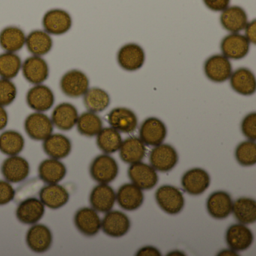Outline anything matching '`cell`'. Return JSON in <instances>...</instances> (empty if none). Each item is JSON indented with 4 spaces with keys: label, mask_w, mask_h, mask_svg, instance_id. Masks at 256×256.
<instances>
[{
    "label": "cell",
    "mask_w": 256,
    "mask_h": 256,
    "mask_svg": "<svg viewBox=\"0 0 256 256\" xmlns=\"http://www.w3.org/2000/svg\"><path fill=\"white\" fill-rule=\"evenodd\" d=\"M155 197L160 208L170 215H176L184 209L185 204L184 194L176 187L162 186L156 192Z\"/></svg>",
    "instance_id": "cell-1"
},
{
    "label": "cell",
    "mask_w": 256,
    "mask_h": 256,
    "mask_svg": "<svg viewBox=\"0 0 256 256\" xmlns=\"http://www.w3.org/2000/svg\"><path fill=\"white\" fill-rule=\"evenodd\" d=\"M91 176L100 184H109L116 179L119 174V166L110 156L104 154L97 156L91 163Z\"/></svg>",
    "instance_id": "cell-2"
},
{
    "label": "cell",
    "mask_w": 256,
    "mask_h": 256,
    "mask_svg": "<svg viewBox=\"0 0 256 256\" xmlns=\"http://www.w3.org/2000/svg\"><path fill=\"white\" fill-rule=\"evenodd\" d=\"M146 60L144 50L136 43H128L120 48L116 60L120 66L127 72H136L143 67Z\"/></svg>",
    "instance_id": "cell-3"
},
{
    "label": "cell",
    "mask_w": 256,
    "mask_h": 256,
    "mask_svg": "<svg viewBox=\"0 0 256 256\" xmlns=\"http://www.w3.org/2000/svg\"><path fill=\"white\" fill-rule=\"evenodd\" d=\"M204 71L211 82L222 83L230 78L233 68L230 60L223 54H215L205 61Z\"/></svg>",
    "instance_id": "cell-4"
},
{
    "label": "cell",
    "mask_w": 256,
    "mask_h": 256,
    "mask_svg": "<svg viewBox=\"0 0 256 256\" xmlns=\"http://www.w3.org/2000/svg\"><path fill=\"white\" fill-rule=\"evenodd\" d=\"M88 76L80 70H73L66 73L60 80V88L64 94L71 98L83 96L89 89Z\"/></svg>",
    "instance_id": "cell-5"
},
{
    "label": "cell",
    "mask_w": 256,
    "mask_h": 256,
    "mask_svg": "<svg viewBox=\"0 0 256 256\" xmlns=\"http://www.w3.org/2000/svg\"><path fill=\"white\" fill-rule=\"evenodd\" d=\"M24 128L30 138L44 140L53 133L54 124L47 115L42 112H36L31 114L26 118Z\"/></svg>",
    "instance_id": "cell-6"
},
{
    "label": "cell",
    "mask_w": 256,
    "mask_h": 256,
    "mask_svg": "<svg viewBox=\"0 0 256 256\" xmlns=\"http://www.w3.org/2000/svg\"><path fill=\"white\" fill-rule=\"evenodd\" d=\"M179 157L176 150L167 144L156 146L150 154V162L156 170L167 172L178 164Z\"/></svg>",
    "instance_id": "cell-7"
},
{
    "label": "cell",
    "mask_w": 256,
    "mask_h": 256,
    "mask_svg": "<svg viewBox=\"0 0 256 256\" xmlns=\"http://www.w3.org/2000/svg\"><path fill=\"white\" fill-rule=\"evenodd\" d=\"M42 25L44 30L48 34L64 35L71 29L72 19L65 10L56 8L46 13L43 17Z\"/></svg>",
    "instance_id": "cell-8"
},
{
    "label": "cell",
    "mask_w": 256,
    "mask_h": 256,
    "mask_svg": "<svg viewBox=\"0 0 256 256\" xmlns=\"http://www.w3.org/2000/svg\"><path fill=\"white\" fill-rule=\"evenodd\" d=\"M140 139L148 146H156L163 143L167 136L166 124L156 118H149L140 126Z\"/></svg>",
    "instance_id": "cell-9"
},
{
    "label": "cell",
    "mask_w": 256,
    "mask_h": 256,
    "mask_svg": "<svg viewBox=\"0 0 256 256\" xmlns=\"http://www.w3.org/2000/svg\"><path fill=\"white\" fill-rule=\"evenodd\" d=\"M250 44L244 35L239 32L230 34L222 40L220 48L222 54L228 59L238 60L247 56Z\"/></svg>",
    "instance_id": "cell-10"
},
{
    "label": "cell",
    "mask_w": 256,
    "mask_h": 256,
    "mask_svg": "<svg viewBox=\"0 0 256 256\" xmlns=\"http://www.w3.org/2000/svg\"><path fill=\"white\" fill-rule=\"evenodd\" d=\"M128 174L132 184L144 190L154 188L158 180L156 170L142 162L132 164L128 168Z\"/></svg>",
    "instance_id": "cell-11"
},
{
    "label": "cell",
    "mask_w": 256,
    "mask_h": 256,
    "mask_svg": "<svg viewBox=\"0 0 256 256\" xmlns=\"http://www.w3.org/2000/svg\"><path fill=\"white\" fill-rule=\"evenodd\" d=\"M131 227L128 217L119 210L108 211L102 221L104 234L112 238H120L128 233Z\"/></svg>",
    "instance_id": "cell-12"
},
{
    "label": "cell",
    "mask_w": 256,
    "mask_h": 256,
    "mask_svg": "<svg viewBox=\"0 0 256 256\" xmlns=\"http://www.w3.org/2000/svg\"><path fill=\"white\" fill-rule=\"evenodd\" d=\"M26 100L28 106L37 112H47L55 102L53 91L42 84L35 85L28 91Z\"/></svg>",
    "instance_id": "cell-13"
},
{
    "label": "cell",
    "mask_w": 256,
    "mask_h": 256,
    "mask_svg": "<svg viewBox=\"0 0 256 256\" xmlns=\"http://www.w3.org/2000/svg\"><path fill=\"white\" fill-rule=\"evenodd\" d=\"M108 122L112 128L120 132L130 134L138 127V118L136 114L126 108H116L108 114Z\"/></svg>",
    "instance_id": "cell-14"
},
{
    "label": "cell",
    "mask_w": 256,
    "mask_h": 256,
    "mask_svg": "<svg viewBox=\"0 0 256 256\" xmlns=\"http://www.w3.org/2000/svg\"><path fill=\"white\" fill-rule=\"evenodd\" d=\"M24 77L34 85L41 84L49 77V66L42 56L28 58L22 64Z\"/></svg>",
    "instance_id": "cell-15"
},
{
    "label": "cell",
    "mask_w": 256,
    "mask_h": 256,
    "mask_svg": "<svg viewBox=\"0 0 256 256\" xmlns=\"http://www.w3.org/2000/svg\"><path fill=\"white\" fill-rule=\"evenodd\" d=\"M2 175L8 182H20L30 174V164L24 158L19 156H12L4 162L1 168Z\"/></svg>",
    "instance_id": "cell-16"
},
{
    "label": "cell",
    "mask_w": 256,
    "mask_h": 256,
    "mask_svg": "<svg viewBox=\"0 0 256 256\" xmlns=\"http://www.w3.org/2000/svg\"><path fill=\"white\" fill-rule=\"evenodd\" d=\"M181 182L187 193L192 196H198L208 190L210 184V178L206 170L197 168L186 172Z\"/></svg>",
    "instance_id": "cell-17"
},
{
    "label": "cell",
    "mask_w": 256,
    "mask_h": 256,
    "mask_svg": "<svg viewBox=\"0 0 256 256\" xmlns=\"http://www.w3.org/2000/svg\"><path fill=\"white\" fill-rule=\"evenodd\" d=\"M26 240L29 248L34 252H46L52 246L53 235L44 224H34L28 230Z\"/></svg>",
    "instance_id": "cell-18"
},
{
    "label": "cell",
    "mask_w": 256,
    "mask_h": 256,
    "mask_svg": "<svg viewBox=\"0 0 256 256\" xmlns=\"http://www.w3.org/2000/svg\"><path fill=\"white\" fill-rule=\"evenodd\" d=\"M74 222L78 230L86 236L97 234L102 228L101 218L94 208L78 210L74 215Z\"/></svg>",
    "instance_id": "cell-19"
},
{
    "label": "cell",
    "mask_w": 256,
    "mask_h": 256,
    "mask_svg": "<svg viewBox=\"0 0 256 256\" xmlns=\"http://www.w3.org/2000/svg\"><path fill=\"white\" fill-rule=\"evenodd\" d=\"M226 242L234 251H244L251 246L254 240L252 232L244 224H234L228 228Z\"/></svg>",
    "instance_id": "cell-20"
},
{
    "label": "cell",
    "mask_w": 256,
    "mask_h": 256,
    "mask_svg": "<svg viewBox=\"0 0 256 256\" xmlns=\"http://www.w3.org/2000/svg\"><path fill=\"white\" fill-rule=\"evenodd\" d=\"M220 24L230 34H238L245 29L248 24V17L245 10L241 7L228 6L222 12Z\"/></svg>",
    "instance_id": "cell-21"
},
{
    "label": "cell",
    "mask_w": 256,
    "mask_h": 256,
    "mask_svg": "<svg viewBox=\"0 0 256 256\" xmlns=\"http://www.w3.org/2000/svg\"><path fill=\"white\" fill-rule=\"evenodd\" d=\"M46 212L44 204L40 199L29 198L18 206L16 216L24 224H34L38 222Z\"/></svg>",
    "instance_id": "cell-22"
},
{
    "label": "cell",
    "mask_w": 256,
    "mask_h": 256,
    "mask_svg": "<svg viewBox=\"0 0 256 256\" xmlns=\"http://www.w3.org/2000/svg\"><path fill=\"white\" fill-rule=\"evenodd\" d=\"M116 202V193L108 184L94 187L90 196L91 206L96 211L107 212L112 210Z\"/></svg>",
    "instance_id": "cell-23"
},
{
    "label": "cell",
    "mask_w": 256,
    "mask_h": 256,
    "mask_svg": "<svg viewBox=\"0 0 256 256\" xmlns=\"http://www.w3.org/2000/svg\"><path fill=\"white\" fill-rule=\"evenodd\" d=\"M229 80L232 89L240 95L248 96L256 92V76L248 68L244 67L238 68L232 72Z\"/></svg>",
    "instance_id": "cell-24"
},
{
    "label": "cell",
    "mask_w": 256,
    "mask_h": 256,
    "mask_svg": "<svg viewBox=\"0 0 256 256\" xmlns=\"http://www.w3.org/2000/svg\"><path fill=\"white\" fill-rule=\"evenodd\" d=\"M144 196L142 188L134 184L122 185L118 190L116 200L121 208L127 211L136 210L144 202Z\"/></svg>",
    "instance_id": "cell-25"
},
{
    "label": "cell",
    "mask_w": 256,
    "mask_h": 256,
    "mask_svg": "<svg viewBox=\"0 0 256 256\" xmlns=\"http://www.w3.org/2000/svg\"><path fill=\"white\" fill-rule=\"evenodd\" d=\"M233 202L228 193L218 191L212 193L206 200V209L217 220L227 218L232 212Z\"/></svg>",
    "instance_id": "cell-26"
},
{
    "label": "cell",
    "mask_w": 256,
    "mask_h": 256,
    "mask_svg": "<svg viewBox=\"0 0 256 256\" xmlns=\"http://www.w3.org/2000/svg\"><path fill=\"white\" fill-rule=\"evenodd\" d=\"M78 116L76 106L64 102L55 108L52 113V121L54 126L59 130L68 131L76 126Z\"/></svg>",
    "instance_id": "cell-27"
},
{
    "label": "cell",
    "mask_w": 256,
    "mask_h": 256,
    "mask_svg": "<svg viewBox=\"0 0 256 256\" xmlns=\"http://www.w3.org/2000/svg\"><path fill=\"white\" fill-rule=\"evenodd\" d=\"M40 200L44 206L56 210L64 206L70 200V194L66 188L58 184H48L42 188Z\"/></svg>",
    "instance_id": "cell-28"
},
{
    "label": "cell",
    "mask_w": 256,
    "mask_h": 256,
    "mask_svg": "<svg viewBox=\"0 0 256 256\" xmlns=\"http://www.w3.org/2000/svg\"><path fill=\"white\" fill-rule=\"evenodd\" d=\"M43 149L50 158L61 160L70 155L72 142L62 134H52L43 142Z\"/></svg>",
    "instance_id": "cell-29"
},
{
    "label": "cell",
    "mask_w": 256,
    "mask_h": 256,
    "mask_svg": "<svg viewBox=\"0 0 256 256\" xmlns=\"http://www.w3.org/2000/svg\"><path fill=\"white\" fill-rule=\"evenodd\" d=\"M66 174L65 164L56 158L44 160L38 167L40 178L48 184H58L64 180Z\"/></svg>",
    "instance_id": "cell-30"
},
{
    "label": "cell",
    "mask_w": 256,
    "mask_h": 256,
    "mask_svg": "<svg viewBox=\"0 0 256 256\" xmlns=\"http://www.w3.org/2000/svg\"><path fill=\"white\" fill-rule=\"evenodd\" d=\"M146 146L140 138L130 137L122 142L120 148V156L126 163L142 162L146 155Z\"/></svg>",
    "instance_id": "cell-31"
},
{
    "label": "cell",
    "mask_w": 256,
    "mask_h": 256,
    "mask_svg": "<svg viewBox=\"0 0 256 256\" xmlns=\"http://www.w3.org/2000/svg\"><path fill=\"white\" fill-rule=\"evenodd\" d=\"M24 32L17 26H8L0 32V47L6 52L16 53L26 44Z\"/></svg>",
    "instance_id": "cell-32"
},
{
    "label": "cell",
    "mask_w": 256,
    "mask_h": 256,
    "mask_svg": "<svg viewBox=\"0 0 256 256\" xmlns=\"http://www.w3.org/2000/svg\"><path fill=\"white\" fill-rule=\"evenodd\" d=\"M26 46L34 56H42L52 50L53 40L46 31L34 30L26 36Z\"/></svg>",
    "instance_id": "cell-33"
},
{
    "label": "cell",
    "mask_w": 256,
    "mask_h": 256,
    "mask_svg": "<svg viewBox=\"0 0 256 256\" xmlns=\"http://www.w3.org/2000/svg\"><path fill=\"white\" fill-rule=\"evenodd\" d=\"M232 212L242 224H252L256 221V202L250 198H240L233 202Z\"/></svg>",
    "instance_id": "cell-34"
},
{
    "label": "cell",
    "mask_w": 256,
    "mask_h": 256,
    "mask_svg": "<svg viewBox=\"0 0 256 256\" xmlns=\"http://www.w3.org/2000/svg\"><path fill=\"white\" fill-rule=\"evenodd\" d=\"M83 96L84 103L88 112L100 113L106 110L110 104V96L101 88H89Z\"/></svg>",
    "instance_id": "cell-35"
},
{
    "label": "cell",
    "mask_w": 256,
    "mask_h": 256,
    "mask_svg": "<svg viewBox=\"0 0 256 256\" xmlns=\"http://www.w3.org/2000/svg\"><path fill=\"white\" fill-rule=\"evenodd\" d=\"M96 143L98 148L107 154L119 150L122 143L120 133L112 127H106L97 134Z\"/></svg>",
    "instance_id": "cell-36"
},
{
    "label": "cell",
    "mask_w": 256,
    "mask_h": 256,
    "mask_svg": "<svg viewBox=\"0 0 256 256\" xmlns=\"http://www.w3.org/2000/svg\"><path fill=\"white\" fill-rule=\"evenodd\" d=\"M24 145V138L18 132L10 130L0 134V151L6 155H18L23 150Z\"/></svg>",
    "instance_id": "cell-37"
},
{
    "label": "cell",
    "mask_w": 256,
    "mask_h": 256,
    "mask_svg": "<svg viewBox=\"0 0 256 256\" xmlns=\"http://www.w3.org/2000/svg\"><path fill=\"white\" fill-rule=\"evenodd\" d=\"M76 125L79 133L86 137L97 136L103 128L102 120L100 116L91 112H85L79 116Z\"/></svg>",
    "instance_id": "cell-38"
},
{
    "label": "cell",
    "mask_w": 256,
    "mask_h": 256,
    "mask_svg": "<svg viewBox=\"0 0 256 256\" xmlns=\"http://www.w3.org/2000/svg\"><path fill=\"white\" fill-rule=\"evenodd\" d=\"M22 67V59L16 54L6 52L0 54V77L2 78H14L20 72Z\"/></svg>",
    "instance_id": "cell-39"
},
{
    "label": "cell",
    "mask_w": 256,
    "mask_h": 256,
    "mask_svg": "<svg viewBox=\"0 0 256 256\" xmlns=\"http://www.w3.org/2000/svg\"><path fill=\"white\" fill-rule=\"evenodd\" d=\"M235 157L242 166H252L256 163V144L254 140H246L236 146Z\"/></svg>",
    "instance_id": "cell-40"
},
{
    "label": "cell",
    "mask_w": 256,
    "mask_h": 256,
    "mask_svg": "<svg viewBox=\"0 0 256 256\" xmlns=\"http://www.w3.org/2000/svg\"><path fill=\"white\" fill-rule=\"evenodd\" d=\"M17 96V88L10 79H0V106H8Z\"/></svg>",
    "instance_id": "cell-41"
},
{
    "label": "cell",
    "mask_w": 256,
    "mask_h": 256,
    "mask_svg": "<svg viewBox=\"0 0 256 256\" xmlns=\"http://www.w3.org/2000/svg\"><path fill=\"white\" fill-rule=\"evenodd\" d=\"M241 131L248 140H256V113L248 114L241 122Z\"/></svg>",
    "instance_id": "cell-42"
},
{
    "label": "cell",
    "mask_w": 256,
    "mask_h": 256,
    "mask_svg": "<svg viewBox=\"0 0 256 256\" xmlns=\"http://www.w3.org/2000/svg\"><path fill=\"white\" fill-rule=\"evenodd\" d=\"M16 196V191L8 181L0 180V205L11 202Z\"/></svg>",
    "instance_id": "cell-43"
},
{
    "label": "cell",
    "mask_w": 256,
    "mask_h": 256,
    "mask_svg": "<svg viewBox=\"0 0 256 256\" xmlns=\"http://www.w3.org/2000/svg\"><path fill=\"white\" fill-rule=\"evenodd\" d=\"M206 8L212 12H222L230 5V0H203Z\"/></svg>",
    "instance_id": "cell-44"
},
{
    "label": "cell",
    "mask_w": 256,
    "mask_h": 256,
    "mask_svg": "<svg viewBox=\"0 0 256 256\" xmlns=\"http://www.w3.org/2000/svg\"><path fill=\"white\" fill-rule=\"evenodd\" d=\"M246 37L248 42L252 44H256V20H252L251 22H248L245 29Z\"/></svg>",
    "instance_id": "cell-45"
},
{
    "label": "cell",
    "mask_w": 256,
    "mask_h": 256,
    "mask_svg": "<svg viewBox=\"0 0 256 256\" xmlns=\"http://www.w3.org/2000/svg\"><path fill=\"white\" fill-rule=\"evenodd\" d=\"M138 256H160L161 252L160 250L154 246H145L138 252Z\"/></svg>",
    "instance_id": "cell-46"
},
{
    "label": "cell",
    "mask_w": 256,
    "mask_h": 256,
    "mask_svg": "<svg viewBox=\"0 0 256 256\" xmlns=\"http://www.w3.org/2000/svg\"><path fill=\"white\" fill-rule=\"evenodd\" d=\"M8 116L4 106H0V131L8 125Z\"/></svg>",
    "instance_id": "cell-47"
},
{
    "label": "cell",
    "mask_w": 256,
    "mask_h": 256,
    "mask_svg": "<svg viewBox=\"0 0 256 256\" xmlns=\"http://www.w3.org/2000/svg\"><path fill=\"white\" fill-rule=\"evenodd\" d=\"M220 256H238V254L235 253L234 251H232V250H224V251L221 252V253H220Z\"/></svg>",
    "instance_id": "cell-48"
},
{
    "label": "cell",
    "mask_w": 256,
    "mask_h": 256,
    "mask_svg": "<svg viewBox=\"0 0 256 256\" xmlns=\"http://www.w3.org/2000/svg\"><path fill=\"white\" fill-rule=\"evenodd\" d=\"M176 253H174V252H172V253H170V254H172V256H174V254H182V253H180V252H176Z\"/></svg>",
    "instance_id": "cell-49"
}]
</instances>
